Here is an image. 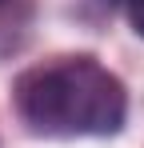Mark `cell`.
Instances as JSON below:
<instances>
[{"label":"cell","instance_id":"obj_2","mask_svg":"<svg viewBox=\"0 0 144 148\" xmlns=\"http://www.w3.org/2000/svg\"><path fill=\"white\" fill-rule=\"evenodd\" d=\"M124 8H128V20H132V28L144 36V0H124Z\"/></svg>","mask_w":144,"mask_h":148},{"label":"cell","instance_id":"obj_1","mask_svg":"<svg viewBox=\"0 0 144 148\" xmlns=\"http://www.w3.org/2000/svg\"><path fill=\"white\" fill-rule=\"evenodd\" d=\"M12 104L40 136H112L128 116L120 76L92 56H56L20 72Z\"/></svg>","mask_w":144,"mask_h":148}]
</instances>
